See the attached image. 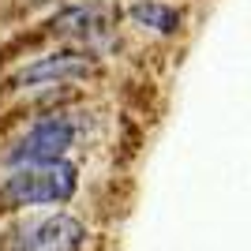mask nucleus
<instances>
[{"instance_id":"obj_6","label":"nucleus","mask_w":251,"mask_h":251,"mask_svg":"<svg viewBox=\"0 0 251 251\" xmlns=\"http://www.w3.org/2000/svg\"><path fill=\"white\" fill-rule=\"evenodd\" d=\"M90 23H98V11L94 8H75V11H64L60 19H52V30H90Z\"/></svg>"},{"instance_id":"obj_2","label":"nucleus","mask_w":251,"mask_h":251,"mask_svg":"<svg viewBox=\"0 0 251 251\" xmlns=\"http://www.w3.org/2000/svg\"><path fill=\"white\" fill-rule=\"evenodd\" d=\"M75 127L64 120V116H45L19 139V147L8 154L11 165L30 169V165H52V161H64V150L72 147Z\"/></svg>"},{"instance_id":"obj_5","label":"nucleus","mask_w":251,"mask_h":251,"mask_svg":"<svg viewBox=\"0 0 251 251\" xmlns=\"http://www.w3.org/2000/svg\"><path fill=\"white\" fill-rule=\"evenodd\" d=\"M131 19H135L139 26L157 30V34H176L180 30V11L169 8V4H157V0H143V4H135V8H131Z\"/></svg>"},{"instance_id":"obj_1","label":"nucleus","mask_w":251,"mask_h":251,"mask_svg":"<svg viewBox=\"0 0 251 251\" xmlns=\"http://www.w3.org/2000/svg\"><path fill=\"white\" fill-rule=\"evenodd\" d=\"M75 195V165L52 161V165H30L4 180L0 206H42V202H68Z\"/></svg>"},{"instance_id":"obj_4","label":"nucleus","mask_w":251,"mask_h":251,"mask_svg":"<svg viewBox=\"0 0 251 251\" xmlns=\"http://www.w3.org/2000/svg\"><path fill=\"white\" fill-rule=\"evenodd\" d=\"M94 68L90 56L83 52H52V56H42L34 60L30 68H23L15 75V86H34V83H60V79H75V75H86Z\"/></svg>"},{"instance_id":"obj_3","label":"nucleus","mask_w":251,"mask_h":251,"mask_svg":"<svg viewBox=\"0 0 251 251\" xmlns=\"http://www.w3.org/2000/svg\"><path fill=\"white\" fill-rule=\"evenodd\" d=\"M83 225L68 214H52L45 221H34L30 229L19 232L15 251H79L83 244Z\"/></svg>"}]
</instances>
